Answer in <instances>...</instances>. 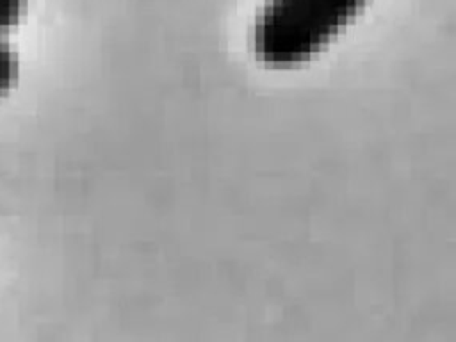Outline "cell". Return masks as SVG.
Listing matches in <instances>:
<instances>
[{
    "instance_id": "obj_1",
    "label": "cell",
    "mask_w": 456,
    "mask_h": 342,
    "mask_svg": "<svg viewBox=\"0 0 456 342\" xmlns=\"http://www.w3.org/2000/svg\"><path fill=\"white\" fill-rule=\"evenodd\" d=\"M369 0H265L251 28L256 59L290 68L321 52Z\"/></svg>"
},
{
    "instance_id": "obj_2",
    "label": "cell",
    "mask_w": 456,
    "mask_h": 342,
    "mask_svg": "<svg viewBox=\"0 0 456 342\" xmlns=\"http://www.w3.org/2000/svg\"><path fill=\"white\" fill-rule=\"evenodd\" d=\"M18 75L16 53L0 39V96L14 84Z\"/></svg>"
},
{
    "instance_id": "obj_3",
    "label": "cell",
    "mask_w": 456,
    "mask_h": 342,
    "mask_svg": "<svg viewBox=\"0 0 456 342\" xmlns=\"http://www.w3.org/2000/svg\"><path fill=\"white\" fill-rule=\"evenodd\" d=\"M25 9V0H0V32L14 27Z\"/></svg>"
}]
</instances>
